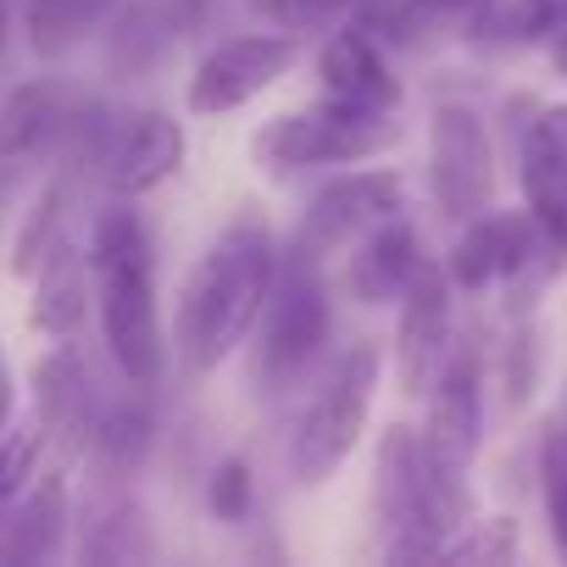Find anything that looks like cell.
Returning <instances> with one entry per match:
<instances>
[{
    "instance_id": "cell-4",
    "label": "cell",
    "mask_w": 567,
    "mask_h": 567,
    "mask_svg": "<svg viewBox=\"0 0 567 567\" xmlns=\"http://www.w3.org/2000/svg\"><path fill=\"white\" fill-rule=\"evenodd\" d=\"M256 351H250V379L261 395H290L312 373H323L329 346H334V296H329V267L284 250L272 290L256 318Z\"/></svg>"
},
{
    "instance_id": "cell-21",
    "label": "cell",
    "mask_w": 567,
    "mask_h": 567,
    "mask_svg": "<svg viewBox=\"0 0 567 567\" xmlns=\"http://www.w3.org/2000/svg\"><path fill=\"white\" fill-rule=\"evenodd\" d=\"M84 178H90L84 167L56 162V173L45 178L34 206L18 217V228H12V272L18 278H34L51 250H62L68 239L84 234Z\"/></svg>"
},
{
    "instance_id": "cell-35",
    "label": "cell",
    "mask_w": 567,
    "mask_h": 567,
    "mask_svg": "<svg viewBox=\"0 0 567 567\" xmlns=\"http://www.w3.org/2000/svg\"><path fill=\"white\" fill-rule=\"evenodd\" d=\"M7 34H12V0H0V56H7Z\"/></svg>"
},
{
    "instance_id": "cell-18",
    "label": "cell",
    "mask_w": 567,
    "mask_h": 567,
    "mask_svg": "<svg viewBox=\"0 0 567 567\" xmlns=\"http://www.w3.org/2000/svg\"><path fill=\"white\" fill-rule=\"evenodd\" d=\"M495 0H357L351 18L390 51H429L440 40H478Z\"/></svg>"
},
{
    "instance_id": "cell-15",
    "label": "cell",
    "mask_w": 567,
    "mask_h": 567,
    "mask_svg": "<svg viewBox=\"0 0 567 567\" xmlns=\"http://www.w3.org/2000/svg\"><path fill=\"white\" fill-rule=\"evenodd\" d=\"M184 156H189L184 123H178L173 112L145 106V112H134V117L117 123L101 178H106V189H112L117 200H140V195L162 189V184L184 167Z\"/></svg>"
},
{
    "instance_id": "cell-16",
    "label": "cell",
    "mask_w": 567,
    "mask_h": 567,
    "mask_svg": "<svg viewBox=\"0 0 567 567\" xmlns=\"http://www.w3.org/2000/svg\"><path fill=\"white\" fill-rule=\"evenodd\" d=\"M200 7L206 0H117V12L106 18V73L145 79L151 68H162L195 29Z\"/></svg>"
},
{
    "instance_id": "cell-34",
    "label": "cell",
    "mask_w": 567,
    "mask_h": 567,
    "mask_svg": "<svg viewBox=\"0 0 567 567\" xmlns=\"http://www.w3.org/2000/svg\"><path fill=\"white\" fill-rule=\"evenodd\" d=\"M18 417V373H12V357L7 346H0V434H7V423Z\"/></svg>"
},
{
    "instance_id": "cell-7",
    "label": "cell",
    "mask_w": 567,
    "mask_h": 567,
    "mask_svg": "<svg viewBox=\"0 0 567 567\" xmlns=\"http://www.w3.org/2000/svg\"><path fill=\"white\" fill-rule=\"evenodd\" d=\"M561 261V245L523 212H478L462 223L451 256H445V272L456 290H489V284H506V290H528L539 284L550 267Z\"/></svg>"
},
{
    "instance_id": "cell-6",
    "label": "cell",
    "mask_w": 567,
    "mask_h": 567,
    "mask_svg": "<svg viewBox=\"0 0 567 567\" xmlns=\"http://www.w3.org/2000/svg\"><path fill=\"white\" fill-rule=\"evenodd\" d=\"M395 117H351L340 106L278 112L250 134V162L261 173H307V167H357L395 145Z\"/></svg>"
},
{
    "instance_id": "cell-13",
    "label": "cell",
    "mask_w": 567,
    "mask_h": 567,
    "mask_svg": "<svg viewBox=\"0 0 567 567\" xmlns=\"http://www.w3.org/2000/svg\"><path fill=\"white\" fill-rule=\"evenodd\" d=\"M318 79H323V106H340L351 117H395L406 90L390 68V45L362 29L357 18H346L340 29L323 34L318 45Z\"/></svg>"
},
{
    "instance_id": "cell-25",
    "label": "cell",
    "mask_w": 567,
    "mask_h": 567,
    "mask_svg": "<svg viewBox=\"0 0 567 567\" xmlns=\"http://www.w3.org/2000/svg\"><path fill=\"white\" fill-rule=\"evenodd\" d=\"M84 545L79 556L84 561H134V556H151V528H145V512L140 501L123 489V484H106V495L95 506H84Z\"/></svg>"
},
{
    "instance_id": "cell-14",
    "label": "cell",
    "mask_w": 567,
    "mask_h": 567,
    "mask_svg": "<svg viewBox=\"0 0 567 567\" xmlns=\"http://www.w3.org/2000/svg\"><path fill=\"white\" fill-rule=\"evenodd\" d=\"M29 390H34V417L51 434V451L62 462H73L84 451V429H90L95 406L106 401L95 390V362L79 351V340H56V351H45L34 362Z\"/></svg>"
},
{
    "instance_id": "cell-23",
    "label": "cell",
    "mask_w": 567,
    "mask_h": 567,
    "mask_svg": "<svg viewBox=\"0 0 567 567\" xmlns=\"http://www.w3.org/2000/svg\"><path fill=\"white\" fill-rule=\"evenodd\" d=\"M151 445H156V417H151L145 390H134V395H106L95 406L79 456L101 473V484H128L145 467Z\"/></svg>"
},
{
    "instance_id": "cell-1",
    "label": "cell",
    "mask_w": 567,
    "mask_h": 567,
    "mask_svg": "<svg viewBox=\"0 0 567 567\" xmlns=\"http://www.w3.org/2000/svg\"><path fill=\"white\" fill-rule=\"evenodd\" d=\"M278 239L267 228V217L239 212L184 272L178 290V323H173V351L184 362V373H212L223 368L256 329L261 301L272 290L278 272Z\"/></svg>"
},
{
    "instance_id": "cell-11",
    "label": "cell",
    "mask_w": 567,
    "mask_h": 567,
    "mask_svg": "<svg viewBox=\"0 0 567 567\" xmlns=\"http://www.w3.org/2000/svg\"><path fill=\"white\" fill-rule=\"evenodd\" d=\"M429 417H423V456L440 478H467L478 445H484V351L451 346L440 379L429 384Z\"/></svg>"
},
{
    "instance_id": "cell-28",
    "label": "cell",
    "mask_w": 567,
    "mask_h": 567,
    "mask_svg": "<svg viewBox=\"0 0 567 567\" xmlns=\"http://www.w3.org/2000/svg\"><path fill=\"white\" fill-rule=\"evenodd\" d=\"M539 495H545V523L556 550L567 556V417L545 429L539 440Z\"/></svg>"
},
{
    "instance_id": "cell-10",
    "label": "cell",
    "mask_w": 567,
    "mask_h": 567,
    "mask_svg": "<svg viewBox=\"0 0 567 567\" xmlns=\"http://www.w3.org/2000/svg\"><path fill=\"white\" fill-rule=\"evenodd\" d=\"M429 189L451 223L495 206V140L473 106H434L429 117Z\"/></svg>"
},
{
    "instance_id": "cell-12",
    "label": "cell",
    "mask_w": 567,
    "mask_h": 567,
    "mask_svg": "<svg viewBox=\"0 0 567 567\" xmlns=\"http://www.w3.org/2000/svg\"><path fill=\"white\" fill-rule=\"evenodd\" d=\"M456 346V284L445 272V261H423L417 278L401 296V318H395V379L401 395L423 401L429 384L440 379L445 357Z\"/></svg>"
},
{
    "instance_id": "cell-26",
    "label": "cell",
    "mask_w": 567,
    "mask_h": 567,
    "mask_svg": "<svg viewBox=\"0 0 567 567\" xmlns=\"http://www.w3.org/2000/svg\"><path fill=\"white\" fill-rule=\"evenodd\" d=\"M112 12H117V0H23L29 40H34V51H40L45 62L73 56Z\"/></svg>"
},
{
    "instance_id": "cell-5",
    "label": "cell",
    "mask_w": 567,
    "mask_h": 567,
    "mask_svg": "<svg viewBox=\"0 0 567 567\" xmlns=\"http://www.w3.org/2000/svg\"><path fill=\"white\" fill-rule=\"evenodd\" d=\"M379 368H384V357L368 340H357V346H346L340 357L323 362L318 390L301 406V423H296V440H290L296 484L318 489L346 467V456L357 451V440L368 429V412H373V395H379Z\"/></svg>"
},
{
    "instance_id": "cell-17",
    "label": "cell",
    "mask_w": 567,
    "mask_h": 567,
    "mask_svg": "<svg viewBox=\"0 0 567 567\" xmlns=\"http://www.w3.org/2000/svg\"><path fill=\"white\" fill-rule=\"evenodd\" d=\"M84 95H73L62 79H29L0 101V156L34 167V162H56L68 145V128L79 117Z\"/></svg>"
},
{
    "instance_id": "cell-32",
    "label": "cell",
    "mask_w": 567,
    "mask_h": 567,
    "mask_svg": "<svg viewBox=\"0 0 567 567\" xmlns=\"http://www.w3.org/2000/svg\"><path fill=\"white\" fill-rule=\"evenodd\" d=\"M534 373H539L534 334H528V329H517V334L506 340V401H512V406H523V401H528V390H534Z\"/></svg>"
},
{
    "instance_id": "cell-19",
    "label": "cell",
    "mask_w": 567,
    "mask_h": 567,
    "mask_svg": "<svg viewBox=\"0 0 567 567\" xmlns=\"http://www.w3.org/2000/svg\"><path fill=\"white\" fill-rule=\"evenodd\" d=\"M68 528H73V484H68V462L56 456L0 512V561H51L62 556Z\"/></svg>"
},
{
    "instance_id": "cell-3",
    "label": "cell",
    "mask_w": 567,
    "mask_h": 567,
    "mask_svg": "<svg viewBox=\"0 0 567 567\" xmlns=\"http://www.w3.org/2000/svg\"><path fill=\"white\" fill-rule=\"evenodd\" d=\"M467 478H440L412 423H390L373 451V528L390 561H434L445 539L473 523Z\"/></svg>"
},
{
    "instance_id": "cell-8",
    "label": "cell",
    "mask_w": 567,
    "mask_h": 567,
    "mask_svg": "<svg viewBox=\"0 0 567 567\" xmlns=\"http://www.w3.org/2000/svg\"><path fill=\"white\" fill-rule=\"evenodd\" d=\"M401 212H406V184H401L395 173H384V167L340 173V178H329V184L307 200L290 250L307 256V261H318V267H329V261H340L357 239H368L379 223H390V217H401Z\"/></svg>"
},
{
    "instance_id": "cell-29",
    "label": "cell",
    "mask_w": 567,
    "mask_h": 567,
    "mask_svg": "<svg viewBox=\"0 0 567 567\" xmlns=\"http://www.w3.org/2000/svg\"><path fill=\"white\" fill-rule=\"evenodd\" d=\"M512 556H517V523L512 517H473L440 550V561H512Z\"/></svg>"
},
{
    "instance_id": "cell-20",
    "label": "cell",
    "mask_w": 567,
    "mask_h": 567,
    "mask_svg": "<svg viewBox=\"0 0 567 567\" xmlns=\"http://www.w3.org/2000/svg\"><path fill=\"white\" fill-rule=\"evenodd\" d=\"M517 184H523L528 217L567 250V106H545L523 128Z\"/></svg>"
},
{
    "instance_id": "cell-2",
    "label": "cell",
    "mask_w": 567,
    "mask_h": 567,
    "mask_svg": "<svg viewBox=\"0 0 567 567\" xmlns=\"http://www.w3.org/2000/svg\"><path fill=\"white\" fill-rule=\"evenodd\" d=\"M90 284H95V318L101 346L128 390H156L167 373V334L156 307V245L145 217L128 200H112L95 212L90 234Z\"/></svg>"
},
{
    "instance_id": "cell-30",
    "label": "cell",
    "mask_w": 567,
    "mask_h": 567,
    "mask_svg": "<svg viewBox=\"0 0 567 567\" xmlns=\"http://www.w3.org/2000/svg\"><path fill=\"white\" fill-rule=\"evenodd\" d=\"M351 7L357 0H256V12L272 23V29H284V34H301V40H323L329 29H340L346 18H351Z\"/></svg>"
},
{
    "instance_id": "cell-24",
    "label": "cell",
    "mask_w": 567,
    "mask_h": 567,
    "mask_svg": "<svg viewBox=\"0 0 567 567\" xmlns=\"http://www.w3.org/2000/svg\"><path fill=\"white\" fill-rule=\"evenodd\" d=\"M29 284H34L29 323H34L40 334H51V340H79V329L90 323V307H95L90 245H84V234H79V239H68L62 250H51Z\"/></svg>"
},
{
    "instance_id": "cell-9",
    "label": "cell",
    "mask_w": 567,
    "mask_h": 567,
    "mask_svg": "<svg viewBox=\"0 0 567 567\" xmlns=\"http://www.w3.org/2000/svg\"><path fill=\"white\" fill-rule=\"evenodd\" d=\"M307 56V40L301 34H234L223 45H212L200 56V68L189 73V90H184V106L195 117H228L239 106H250L256 95H267L278 79H290Z\"/></svg>"
},
{
    "instance_id": "cell-33",
    "label": "cell",
    "mask_w": 567,
    "mask_h": 567,
    "mask_svg": "<svg viewBox=\"0 0 567 567\" xmlns=\"http://www.w3.org/2000/svg\"><path fill=\"white\" fill-rule=\"evenodd\" d=\"M23 173H29V167H18V162L0 156V239H7L12 223H18V189H23Z\"/></svg>"
},
{
    "instance_id": "cell-22",
    "label": "cell",
    "mask_w": 567,
    "mask_h": 567,
    "mask_svg": "<svg viewBox=\"0 0 567 567\" xmlns=\"http://www.w3.org/2000/svg\"><path fill=\"white\" fill-rule=\"evenodd\" d=\"M423 261H429V256H423V239H417V228H412L406 212H401V217L379 223L368 239H357V245L346 250V290H351L362 307H390V301L406 296V284L417 278Z\"/></svg>"
},
{
    "instance_id": "cell-27",
    "label": "cell",
    "mask_w": 567,
    "mask_h": 567,
    "mask_svg": "<svg viewBox=\"0 0 567 567\" xmlns=\"http://www.w3.org/2000/svg\"><path fill=\"white\" fill-rule=\"evenodd\" d=\"M45 456H51L45 423H40L34 412H29V417H12L7 434H0V512H7V506L40 478Z\"/></svg>"
},
{
    "instance_id": "cell-31",
    "label": "cell",
    "mask_w": 567,
    "mask_h": 567,
    "mask_svg": "<svg viewBox=\"0 0 567 567\" xmlns=\"http://www.w3.org/2000/svg\"><path fill=\"white\" fill-rule=\"evenodd\" d=\"M256 506V478H250V462L245 456H223L212 473H206V512L217 523H245Z\"/></svg>"
}]
</instances>
